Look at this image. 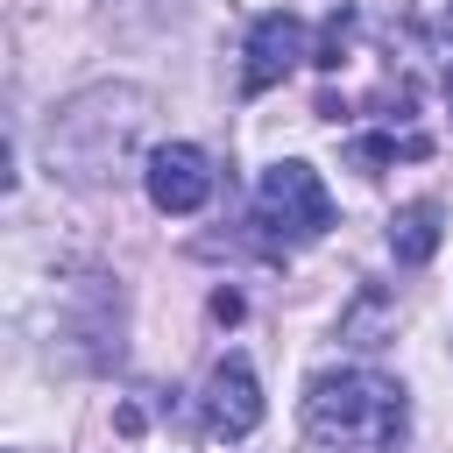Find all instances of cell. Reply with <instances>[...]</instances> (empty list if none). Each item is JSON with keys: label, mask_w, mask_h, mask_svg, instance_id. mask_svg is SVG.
<instances>
[{"label": "cell", "mask_w": 453, "mask_h": 453, "mask_svg": "<svg viewBox=\"0 0 453 453\" xmlns=\"http://www.w3.org/2000/svg\"><path fill=\"white\" fill-rule=\"evenodd\" d=\"M347 42H354V7H333L326 28H319V42H311V64H319V71H340Z\"/></svg>", "instance_id": "ba28073f"}, {"label": "cell", "mask_w": 453, "mask_h": 453, "mask_svg": "<svg viewBox=\"0 0 453 453\" xmlns=\"http://www.w3.org/2000/svg\"><path fill=\"white\" fill-rule=\"evenodd\" d=\"M304 57H311L304 21H297L290 7H276V14H262V21L248 28V71H241V85H248V92H269V85H283Z\"/></svg>", "instance_id": "5b68a950"}, {"label": "cell", "mask_w": 453, "mask_h": 453, "mask_svg": "<svg viewBox=\"0 0 453 453\" xmlns=\"http://www.w3.org/2000/svg\"><path fill=\"white\" fill-rule=\"evenodd\" d=\"M446 99H453V57H446Z\"/></svg>", "instance_id": "30bf717a"}, {"label": "cell", "mask_w": 453, "mask_h": 453, "mask_svg": "<svg viewBox=\"0 0 453 453\" xmlns=\"http://www.w3.org/2000/svg\"><path fill=\"white\" fill-rule=\"evenodd\" d=\"M255 226H262L269 241H283V248L319 241V234L333 226V198H326L319 170L297 163V156L276 163V170H262V184H255Z\"/></svg>", "instance_id": "7a4b0ae2"}, {"label": "cell", "mask_w": 453, "mask_h": 453, "mask_svg": "<svg viewBox=\"0 0 453 453\" xmlns=\"http://www.w3.org/2000/svg\"><path fill=\"white\" fill-rule=\"evenodd\" d=\"M255 425H262V382H255V368L241 354L212 361V375H205V432L212 439H248Z\"/></svg>", "instance_id": "277c9868"}, {"label": "cell", "mask_w": 453, "mask_h": 453, "mask_svg": "<svg viewBox=\"0 0 453 453\" xmlns=\"http://www.w3.org/2000/svg\"><path fill=\"white\" fill-rule=\"evenodd\" d=\"M142 191H149L156 212H198V205L212 198V163H205V149L163 142V149L149 156V170H142Z\"/></svg>", "instance_id": "3957f363"}, {"label": "cell", "mask_w": 453, "mask_h": 453, "mask_svg": "<svg viewBox=\"0 0 453 453\" xmlns=\"http://www.w3.org/2000/svg\"><path fill=\"white\" fill-rule=\"evenodd\" d=\"M389 319H396L389 297H382V290H361L354 311L340 319V340H354V347H382V326H389Z\"/></svg>", "instance_id": "52a82bcc"}, {"label": "cell", "mask_w": 453, "mask_h": 453, "mask_svg": "<svg viewBox=\"0 0 453 453\" xmlns=\"http://www.w3.org/2000/svg\"><path fill=\"white\" fill-rule=\"evenodd\" d=\"M411 432L403 382L375 368H340L304 382V439L319 453H396Z\"/></svg>", "instance_id": "6da1fadb"}, {"label": "cell", "mask_w": 453, "mask_h": 453, "mask_svg": "<svg viewBox=\"0 0 453 453\" xmlns=\"http://www.w3.org/2000/svg\"><path fill=\"white\" fill-rule=\"evenodd\" d=\"M425 35H432L439 57H453V0H432L425 7Z\"/></svg>", "instance_id": "9c48e42d"}, {"label": "cell", "mask_w": 453, "mask_h": 453, "mask_svg": "<svg viewBox=\"0 0 453 453\" xmlns=\"http://www.w3.org/2000/svg\"><path fill=\"white\" fill-rule=\"evenodd\" d=\"M389 255H396L403 269H418V262L439 255V205H432V198H418V205H403V212L389 219Z\"/></svg>", "instance_id": "8992f818"}]
</instances>
